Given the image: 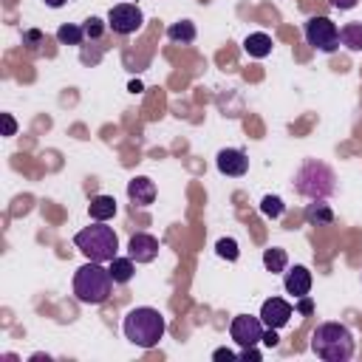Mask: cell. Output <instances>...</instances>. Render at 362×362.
Returning <instances> with one entry per match:
<instances>
[{
    "label": "cell",
    "mask_w": 362,
    "mask_h": 362,
    "mask_svg": "<svg viewBox=\"0 0 362 362\" xmlns=\"http://www.w3.org/2000/svg\"><path fill=\"white\" fill-rule=\"evenodd\" d=\"M122 331L127 337V342L139 345V348H156L161 339H164V331H167V320L158 308H150V305H139V308H130L122 320Z\"/></svg>",
    "instance_id": "1"
},
{
    "label": "cell",
    "mask_w": 362,
    "mask_h": 362,
    "mask_svg": "<svg viewBox=\"0 0 362 362\" xmlns=\"http://www.w3.org/2000/svg\"><path fill=\"white\" fill-rule=\"evenodd\" d=\"M311 351L325 362H348L354 356V334L342 322H320L311 334Z\"/></svg>",
    "instance_id": "2"
},
{
    "label": "cell",
    "mask_w": 362,
    "mask_h": 362,
    "mask_svg": "<svg viewBox=\"0 0 362 362\" xmlns=\"http://www.w3.org/2000/svg\"><path fill=\"white\" fill-rule=\"evenodd\" d=\"M74 243L88 260H96V263H110L119 252V238L110 226H105V221H93L90 226L79 229L74 235Z\"/></svg>",
    "instance_id": "3"
},
{
    "label": "cell",
    "mask_w": 362,
    "mask_h": 362,
    "mask_svg": "<svg viewBox=\"0 0 362 362\" xmlns=\"http://www.w3.org/2000/svg\"><path fill=\"white\" fill-rule=\"evenodd\" d=\"M110 288H113V277H110V272H107L102 263H96V260L79 266L76 274H74V294H76V300L85 303V305H99V303H105V300L110 297Z\"/></svg>",
    "instance_id": "4"
},
{
    "label": "cell",
    "mask_w": 362,
    "mask_h": 362,
    "mask_svg": "<svg viewBox=\"0 0 362 362\" xmlns=\"http://www.w3.org/2000/svg\"><path fill=\"white\" fill-rule=\"evenodd\" d=\"M294 189L303 195V198H311V201H325L328 195H334L337 189V175L328 164L317 161V158H308L303 161V167L294 173Z\"/></svg>",
    "instance_id": "5"
},
{
    "label": "cell",
    "mask_w": 362,
    "mask_h": 362,
    "mask_svg": "<svg viewBox=\"0 0 362 362\" xmlns=\"http://www.w3.org/2000/svg\"><path fill=\"white\" fill-rule=\"evenodd\" d=\"M303 34H305V42L314 45L322 54H334L339 48V28H337V23L331 17H322V14L320 17H311L305 23Z\"/></svg>",
    "instance_id": "6"
},
{
    "label": "cell",
    "mask_w": 362,
    "mask_h": 362,
    "mask_svg": "<svg viewBox=\"0 0 362 362\" xmlns=\"http://www.w3.org/2000/svg\"><path fill=\"white\" fill-rule=\"evenodd\" d=\"M263 334H266V325H263L260 314H257V317H252V314H238V317L232 320V325H229V337H232L240 348H252V345L263 342Z\"/></svg>",
    "instance_id": "7"
},
{
    "label": "cell",
    "mask_w": 362,
    "mask_h": 362,
    "mask_svg": "<svg viewBox=\"0 0 362 362\" xmlns=\"http://www.w3.org/2000/svg\"><path fill=\"white\" fill-rule=\"evenodd\" d=\"M141 23H144V14L133 3H119L107 11V28H113L116 34H136Z\"/></svg>",
    "instance_id": "8"
},
{
    "label": "cell",
    "mask_w": 362,
    "mask_h": 362,
    "mask_svg": "<svg viewBox=\"0 0 362 362\" xmlns=\"http://www.w3.org/2000/svg\"><path fill=\"white\" fill-rule=\"evenodd\" d=\"M291 314H294V308H291V303H286L283 297H269V300L260 305V320H263L266 328H283V325H288Z\"/></svg>",
    "instance_id": "9"
},
{
    "label": "cell",
    "mask_w": 362,
    "mask_h": 362,
    "mask_svg": "<svg viewBox=\"0 0 362 362\" xmlns=\"http://www.w3.org/2000/svg\"><path fill=\"white\" fill-rule=\"evenodd\" d=\"M127 255L136 263H153L156 255H158V240L153 235H147V232H136L127 240Z\"/></svg>",
    "instance_id": "10"
},
{
    "label": "cell",
    "mask_w": 362,
    "mask_h": 362,
    "mask_svg": "<svg viewBox=\"0 0 362 362\" xmlns=\"http://www.w3.org/2000/svg\"><path fill=\"white\" fill-rule=\"evenodd\" d=\"M215 164H218V170H221L223 175H232V178H238V175H243V173L249 170V158H246V153L238 150V147H223V150L218 153Z\"/></svg>",
    "instance_id": "11"
},
{
    "label": "cell",
    "mask_w": 362,
    "mask_h": 362,
    "mask_svg": "<svg viewBox=\"0 0 362 362\" xmlns=\"http://www.w3.org/2000/svg\"><path fill=\"white\" fill-rule=\"evenodd\" d=\"M127 198L136 206H150L156 201V184L147 175H136V178L127 181Z\"/></svg>",
    "instance_id": "12"
},
{
    "label": "cell",
    "mask_w": 362,
    "mask_h": 362,
    "mask_svg": "<svg viewBox=\"0 0 362 362\" xmlns=\"http://www.w3.org/2000/svg\"><path fill=\"white\" fill-rule=\"evenodd\" d=\"M283 286H286V294H291L294 300H300V297H305L311 291V272L305 266H294L291 272H286Z\"/></svg>",
    "instance_id": "13"
},
{
    "label": "cell",
    "mask_w": 362,
    "mask_h": 362,
    "mask_svg": "<svg viewBox=\"0 0 362 362\" xmlns=\"http://www.w3.org/2000/svg\"><path fill=\"white\" fill-rule=\"evenodd\" d=\"M243 51H246L249 57H255V59H263V57L272 54V37H269L266 31H255V34H249V37L243 40Z\"/></svg>",
    "instance_id": "14"
},
{
    "label": "cell",
    "mask_w": 362,
    "mask_h": 362,
    "mask_svg": "<svg viewBox=\"0 0 362 362\" xmlns=\"http://www.w3.org/2000/svg\"><path fill=\"white\" fill-rule=\"evenodd\" d=\"M88 215L93 221H110L116 215V198L113 195H93L88 204Z\"/></svg>",
    "instance_id": "15"
},
{
    "label": "cell",
    "mask_w": 362,
    "mask_h": 362,
    "mask_svg": "<svg viewBox=\"0 0 362 362\" xmlns=\"http://www.w3.org/2000/svg\"><path fill=\"white\" fill-rule=\"evenodd\" d=\"M305 221L308 226H331L334 223V209L325 201H314L305 206Z\"/></svg>",
    "instance_id": "16"
},
{
    "label": "cell",
    "mask_w": 362,
    "mask_h": 362,
    "mask_svg": "<svg viewBox=\"0 0 362 362\" xmlns=\"http://www.w3.org/2000/svg\"><path fill=\"white\" fill-rule=\"evenodd\" d=\"M136 260L127 255V257H113L110 263H107V272H110V277H113V283H130L133 280V272H136V266H133Z\"/></svg>",
    "instance_id": "17"
},
{
    "label": "cell",
    "mask_w": 362,
    "mask_h": 362,
    "mask_svg": "<svg viewBox=\"0 0 362 362\" xmlns=\"http://www.w3.org/2000/svg\"><path fill=\"white\" fill-rule=\"evenodd\" d=\"M167 37L173 42H181V45H189L195 40V23L192 20H178V23H170L167 25Z\"/></svg>",
    "instance_id": "18"
},
{
    "label": "cell",
    "mask_w": 362,
    "mask_h": 362,
    "mask_svg": "<svg viewBox=\"0 0 362 362\" xmlns=\"http://www.w3.org/2000/svg\"><path fill=\"white\" fill-rule=\"evenodd\" d=\"M263 266H266V272H272V274L286 272V266H288V255H286V249H280V246H269V249H263Z\"/></svg>",
    "instance_id": "19"
},
{
    "label": "cell",
    "mask_w": 362,
    "mask_h": 362,
    "mask_svg": "<svg viewBox=\"0 0 362 362\" xmlns=\"http://www.w3.org/2000/svg\"><path fill=\"white\" fill-rule=\"evenodd\" d=\"M339 42L348 51H362V23H345L339 28Z\"/></svg>",
    "instance_id": "20"
},
{
    "label": "cell",
    "mask_w": 362,
    "mask_h": 362,
    "mask_svg": "<svg viewBox=\"0 0 362 362\" xmlns=\"http://www.w3.org/2000/svg\"><path fill=\"white\" fill-rule=\"evenodd\" d=\"M57 40L62 45H79L85 40V28L82 25H74V23H65V25L57 28Z\"/></svg>",
    "instance_id": "21"
},
{
    "label": "cell",
    "mask_w": 362,
    "mask_h": 362,
    "mask_svg": "<svg viewBox=\"0 0 362 362\" xmlns=\"http://www.w3.org/2000/svg\"><path fill=\"white\" fill-rule=\"evenodd\" d=\"M215 252H218V257H223V260H238V255H240L235 238H221V240L215 243Z\"/></svg>",
    "instance_id": "22"
},
{
    "label": "cell",
    "mask_w": 362,
    "mask_h": 362,
    "mask_svg": "<svg viewBox=\"0 0 362 362\" xmlns=\"http://www.w3.org/2000/svg\"><path fill=\"white\" fill-rule=\"evenodd\" d=\"M283 198H277V195H266L263 201H260V212L266 215V218H280L283 215Z\"/></svg>",
    "instance_id": "23"
},
{
    "label": "cell",
    "mask_w": 362,
    "mask_h": 362,
    "mask_svg": "<svg viewBox=\"0 0 362 362\" xmlns=\"http://www.w3.org/2000/svg\"><path fill=\"white\" fill-rule=\"evenodd\" d=\"M82 28H85V37H90V40H96V37H102V31H105V23H102L99 17H88Z\"/></svg>",
    "instance_id": "24"
},
{
    "label": "cell",
    "mask_w": 362,
    "mask_h": 362,
    "mask_svg": "<svg viewBox=\"0 0 362 362\" xmlns=\"http://www.w3.org/2000/svg\"><path fill=\"white\" fill-rule=\"evenodd\" d=\"M277 342H280L277 328H266V334H263V345H266V348H277Z\"/></svg>",
    "instance_id": "25"
},
{
    "label": "cell",
    "mask_w": 362,
    "mask_h": 362,
    "mask_svg": "<svg viewBox=\"0 0 362 362\" xmlns=\"http://www.w3.org/2000/svg\"><path fill=\"white\" fill-rule=\"evenodd\" d=\"M294 311H300V314H305V317H308V314L314 311V303L308 300V294H305V297H300V303L294 305Z\"/></svg>",
    "instance_id": "26"
},
{
    "label": "cell",
    "mask_w": 362,
    "mask_h": 362,
    "mask_svg": "<svg viewBox=\"0 0 362 362\" xmlns=\"http://www.w3.org/2000/svg\"><path fill=\"white\" fill-rule=\"evenodd\" d=\"M23 42H28L31 48H37V45L42 42V34H40V31H25V34H23Z\"/></svg>",
    "instance_id": "27"
},
{
    "label": "cell",
    "mask_w": 362,
    "mask_h": 362,
    "mask_svg": "<svg viewBox=\"0 0 362 362\" xmlns=\"http://www.w3.org/2000/svg\"><path fill=\"white\" fill-rule=\"evenodd\" d=\"M212 359H215V362H223V359H226V362H232V359H238V356H235L229 348H218V351L212 354Z\"/></svg>",
    "instance_id": "28"
},
{
    "label": "cell",
    "mask_w": 362,
    "mask_h": 362,
    "mask_svg": "<svg viewBox=\"0 0 362 362\" xmlns=\"http://www.w3.org/2000/svg\"><path fill=\"white\" fill-rule=\"evenodd\" d=\"M3 127H6V136H14L17 133V122L11 119V113H3Z\"/></svg>",
    "instance_id": "29"
},
{
    "label": "cell",
    "mask_w": 362,
    "mask_h": 362,
    "mask_svg": "<svg viewBox=\"0 0 362 362\" xmlns=\"http://www.w3.org/2000/svg\"><path fill=\"white\" fill-rule=\"evenodd\" d=\"M328 3H331L334 8H339V11H351V8H354L359 0H328Z\"/></svg>",
    "instance_id": "30"
},
{
    "label": "cell",
    "mask_w": 362,
    "mask_h": 362,
    "mask_svg": "<svg viewBox=\"0 0 362 362\" xmlns=\"http://www.w3.org/2000/svg\"><path fill=\"white\" fill-rule=\"evenodd\" d=\"M240 359H252V362H260V351L252 345V348H243L240 351Z\"/></svg>",
    "instance_id": "31"
},
{
    "label": "cell",
    "mask_w": 362,
    "mask_h": 362,
    "mask_svg": "<svg viewBox=\"0 0 362 362\" xmlns=\"http://www.w3.org/2000/svg\"><path fill=\"white\" fill-rule=\"evenodd\" d=\"M68 0H45V6H51V8H62Z\"/></svg>",
    "instance_id": "32"
}]
</instances>
